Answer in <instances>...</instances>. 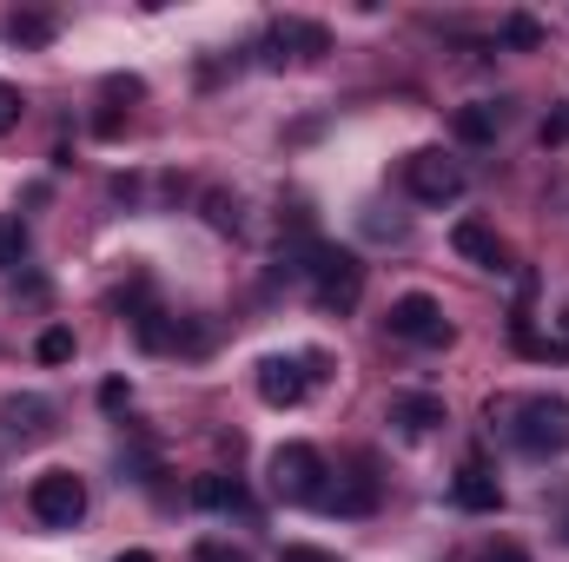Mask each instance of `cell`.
Masks as SVG:
<instances>
[{"label":"cell","mask_w":569,"mask_h":562,"mask_svg":"<svg viewBox=\"0 0 569 562\" xmlns=\"http://www.w3.org/2000/svg\"><path fill=\"white\" fill-rule=\"evenodd\" d=\"M450 496H457V510H470V516H490V510H503V483H497V470H490L483 456H463V463H457V476H450Z\"/></svg>","instance_id":"cell-9"},{"label":"cell","mask_w":569,"mask_h":562,"mask_svg":"<svg viewBox=\"0 0 569 562\" xmlns=\"http://www.w3.org/2000/svg\"><path fill=\"white\" fill-rule=\"evenodd\" d=\"M7 40L13 47H47L53 40V13H13L7 20Z\"/></svg>","instance_id":"cell-16"},{"label":"cell","mask_w":569,"mask_h":562,"mask_svg":"<svg viewBox=\"0 0 569 562\" xmlns=\"http://www.w3.org/2000/svg\"><path fill=\"white\" fill-rule=\"evenodd\" d=\"M325 47H331V33H325L318 20H291V13H284V20H272V27H266L259 60H266V67H284V60H318Z\"/></svg>","instance_id":"cell-8"},{"label":"cell","mask_w":569,"mask_h":562,"mask_svg":"<svg viewBox=\"0 0 569 562\" xmlns=\"http://www.w3.org/2000/svg\"><path fill=\"white\" fill-rule=\"evenodd\" d=\"M33 358H40V364H67V358H73V331H67V324H47L40 344H33Z\"/></svg>","instance_id":"cell-18"},{"label":"cell","mask_w":569,"mask_h":562,"mask_svg":"<svg viewBox=\"0 0 569 562\" xmlns=\"http://www.w3.org/2000/svg\"><path fill=\"white\" fill-rule=\"evenodd\" d=\"M510 423V443L523 456H563L569 450V398H523V404H490V423Z\"/></svg>","instance_id":"cell-2"},{"label":"cell","mask_w":569,"mask_h":562,"mask_svg":"<svg viewBox=\"0 0 569 562\" xmlns=\"http://www.w3.org/2000/svg\"><path fill=\"white\" fill-rule=\"evenodd\" d=\"M113 562H159V556H146V550H127V556H113Z\"/></svg>","instance_id":"cell-28"},{"label":"cell","mask_w":569,"mask_h":562,"mask_svg":"<svg viewBox=\"0 0 569 562\" xmlns=\"http://www.w3.org/2000/svg\"><path fill=\"white\" fill-rule=\"evenodd\" d=\"M503 40H510V47H543V27H537L530 13H510V20H503Z\"/></svg>","instance_id":"cell-20"},{"label":"cell","mask_w":569,"mask_h":562,"mask_svg":"<svg viewBox=\"0 0 569 562\" xmlns=\"http://www.w3.org/2000/svg\"><path fill=\"white\" fill-rule=\"evenodd\" d=\"M497 133H503V107H497V100H477V107L457 113V140L483 145V140H497Z\"/></svg>","instance_id":"cell-15"},{"label":"cell","mask_w":569,"mask_h":562,"mask_svg":"<svg viewBox=\"0 0 569 562\" xmlns=\"http://www.w3.org/2000/svg\"><path fill=\"white\" fill-rule=\"evenodd\" d=\"M325 510H331V516H371V510H378V476H371V463H358L338 490H325Z\"/></svg>","instance_id":"cell-10"},{"label":"cell","mask_w":569,"mask_h":562,"mask_svg":"<svg viewBox=\"0 0 569 562\" xmlns=\"http://www.w3.org/2000/svg\"><path fill=\"white\" fill-rule=\"evenodd\" d=\"M405 185H411V199H418V205H457L470 179H463V165H457L443 145H425V152H411V159H405Z\"/></svg>","instance_id":"cell-6"},{"label":"cell","mask_w":569,"mask_h":562,"mask_svg":"<svg viewBox=\"0 0 569 562\" xmlns=\"http://www.w3.org/2000/svg\"><path fill=\"white\" fill-rule=\"evenodd\" d=\"M325 351H272V358H259V398L272 404V411H298L318 384H325Z\"/></svg>","instance_id":"cell-3"},{"label":"cell","mask_w":569,"mask_h":562,"mask_svg":"<svg viewBox=\"0 0 569 562\" xmlns=\"http://www.w3.org/2000/svg\"><path fill=\"white\" fill-rule=\"evenodd\" d=\"M450 245L470 259V265H483V272H503V239L483 225V219H457V232H450Z\"/></svg>","instance_id":"cell-12"},{"label":"cell","mask_w":569,"mask_h":562,"mask_svg":"<svg viewBox=\"0 0 569 562\" xmlns=\"http://www.w3.org/2000/svg\"><path fill=\"white\" fill-rule=\"evenodd\" d=\"M192 503H199V510H239V503H246V490H239V476L206 470V476L192 483Z\"/></svg>","instance_id":"cell-14"},{"label":"cell","mask_w":569,"mask_h":562,"mask_svg":"<svg viewBox=\"0 0 569 562\" xmlns=\"http://www.w3.org/2000/svg\"><path fill=\"white\" fill-rule=\"evenodd\" d=\"M192 562H252V556H246V550H232V543H199Z\"/></svg>","instance_id":"cell-24"},{"label":"cell","mask_w":569,"mask_h":562,"mask_svg":"<svg viewBox=\"0 0 569 562\" xmlns=\"http://www.w3.org/2000/svg\"><path fill=\"white\" fill-rule=\"evenodd\" d=\"M27 510H33V523H47V530H73V523L87 516V483H80L73 470H40L33 490H27Z\"/></svg>","instance_id":"cell-5"},{"label":"cell","mask_w":569,"mask_h":562,"mask_svg":"<svg viewBox=\"0 0 569 562\" xmlns=\"http://www.w3.org/2000/svg\"><path fill=\"white\" fill-rule=\"evenodd\" d=\"M20 259H27V225L20 219H0V272L20 265Z\"/></svg>","instance_id":"cell-19"},{"label":"cell","mask_w":569,"mask_h":562,"mask_svg":"<svg viewBox=\"0 0 569 562\" xmlns=\"http://www.w3.org/2000/svg\"><path fill=\"white\" fill-rule=\"evenodd\" d=\"M543 140H569V113H557V120L543 127Z\"/></svg>","instance_id":"cell-27"},{"label":"cell","mask_w":569,"mask_h":562,"mask_svg":"<svg viewBox=\"0 0 569 562\" xmlns=\"http://www.w3.org/2000/svg\"><path fill=\"white\" fill-rule=\"evenodd\" d=\"M391 423H398L405 436H430V430H443V398H430V391H398V398H391Z\"/></svg>","instance_id":"cell-11"},{"label":"cell","mask_w":569,"mask_h":562,"mask_svg":"<svg viewBox=\"0 0 569 562\" xmlns=\"http://www.w3.org/2000/svg\"><path fill=\"white\" fill-rule=\"evenodd\" d=\"M325 490H331V463L311 443H279L272 450V496H284V503H325Z\"/></svg>","instance_id":"cell-4"},{"label":"cell","mask_w":569,"mask_h":562,"mask_svg":"<svg viewBox=\"0 0 569 562\" xmlns=\"http://www.w3.org/2000/svg\"><path fill=\"white\" fill-rule=\"evenodd\" d=\"M0 423H7L20 443H33V436L53 430V404H47V398H7V404H0Z\"/></svg>","instance_id":"cell-13"},{"label":"cell","mask_w":569,"mask_h":562,"mask_svg":"<svg viewBox=\"0 0 569 562\" xmlns=\"http://www.w3.org/2000/svg\"><path fill=\"white\" fill-rule=\"evenodd\" d=\"M206 219H212L219 232H239V199H226V192H212V199H206Z\"/></svg>","instance_id":"cell-21"},{"label":"cell","mask_w":569,"mask_h":562,"mask_svg":"<svg viewBox=\"0 0 569 562\" xmlns=\"http://www.w3.org/2000/svg\"><path fill=\"white\" fill-rule=\"evenodd\" d=\"M279 272H298V279L311 284V298H318V311H358V298H365V259L358 252H345V245H325V239H291L284 245V265Z\"/></svg>","instance_id":"cell-1"},{"label":"cell","mask_w":569,"mask_h":562,"mask_svg":"<svg viewBox=\"0 0 569 562\" xmlns=\"http://www.w3.org/2000/svg\"><path fill=\"white\" fill-rule=\"evenodd\" d=\"M391 338H405V344H450V318H443V304L430 298V291H405L398 304H391Z\"/></svg>","instance_id":"cell-7"},{"label":"cell","mask_w":569,"mask_h":562,"mask_svg":"<svg viewBox=\"0 0 569 562\" xmlns=\"http://www.w3.org/2000/svg\"><path fill=\"white\" fill-rule=\"evenodd\" d=\"M530 358H563V364H569V304L557 311V318H550V331L530 344Z\"/></svg>","instance_id":"cell-17"},{"label":"cell","mask_w":569,"mask_h":562,"mask_svg":"<svg viewBox=\"0 0 569 562\" xmlns=\"http://www.w3.org/2000/svg\"><path fill=\"white\" fill-rule=\"evenodd\" d=\"M13 127H20V87H7V80H0V140H7Z\"/></svg>","instance_id":"cell-22"},{"label":"cell","mask_w":569,"mask_h":562,"mask_svg":"<svg viewBox=\"0 0 569 562\" xmlns=\"http://www.w3.org/2000/svg\"><path fill=\"white\" fill-rule=\"evenodd\" d=\"M470 562H530V550L523 543H490V550H477Z\"/></svg>","instance_id":"cell-23"},{"label":"cell","mask_w":569,"mask_h":562,"mask_svg":"<svg viewBox=\"0 0 569 562\" xmlns=\"http://www.w3.org/2000/svg\"><path fill=\"white\" fill-rule=\"evenodd\" d=\"M279 562H338V556H331V550H305V543H291Z\"/></svg>","instance_id":"cell-26"},{"label":"cell","mask_w":569,"mask_h":562,"mask_svg":"<svg viewBox=\"0 0 569 562\" xmlns=\"http://www.w3.org/2000/svg\"><path fill=\"white\" fill-rule=\"evenodd\" d=\"M127 398H133V391H127L120 378H113V384H100V404H107V411H127Z\"/></svg>","instance_id":"cell-25"}]
</instances>
